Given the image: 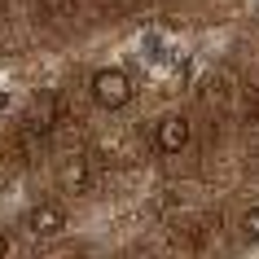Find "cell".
I'll list each match as a JSON object with an SVG mask.
<instances>
[{
  "mask_svg": "<svg viewBox=\"0 0 259 259\" xmlns=\"http://www.w3.org/2000/svg\"><path fill=\"white\" fill-rule=\"evenodd\" d=\"M83 167H88V163H83L79 154H75V158H66V171H62V176H66L70 189H83V185H88V171H83Z\"/></svg>",
  "mask_w": 259,
  "mask_h": 259,
  "instance_id": "277c9868",
  "label": "cell"
},
{
  "mask_svg": "<svg viewBox=\"0 0 259 259\" xmlns=\"http://www.w3.org/2000/svg\"><path fill=\"white\" fill-rule=\"evenodd\" d=\"M62 229H66V206L62 202H40L31 211V233L35 237H57Z\"/></svg>",
  "mask_w": 259,
  "mask_h": 259,
  "instance_id": "3957f363",
  "label": "cell"
},
{
  "mask_svg": "<svg viewBox=\"0 0 259 259\" xmlns=\"http://www.w3.org/2000/svg\"><path fill=\"white\" fill-rule=\"evenodd\" d=\"M93 97H97V106H106V110H123L132 101V79H127L123 70L106 66V70L93 75Z\"/></svg>",
  "mask_w": 259,
  "mask_h": 259,
  "instance_id": "6da1fadb",
  "label": "cell"
},
{
  "mask_svg": "<svg viewBox=\"0 0 259 259\" xmlns=\"http://www.w3.org/2000/svg\"><path fill=\"white\" fill-rule=\"evenodd\" d=\"M242 233L250 237V242H259V202H255V206H250V211L242 215Z\"/></svg>",
  "mask_w": 259,
  "mask_h": 259,
  "instance_id": "5b68a950",
  "label": "cell"
},
{
  "mask_svg": "<svg viewBox=\"0 0 259 259\" xmlns=\"http://www.w3.org/2000/svg\"><path fill=\"white\" fill-rule=\"evenodd\" d=\"M5 106H9V93H0V110H5Z\"/></svg>",
  "mask_w": 259,
  "mask_h": 259,
  "instance_id": "52a82bcc",
  "label": "cell"
},
{
  "mask_svg": "<svg viewBox=\"0 0 259 259\" xmlns=\"http://www.w3.org/2000/svg\"><path fill=\"white\" fill-rule=\"evenodd\" d=\"M154 145L163 154H180L189 145V119H185V114H167V119L158 123V132H154Z\"/></svg>",
  "mask_w": 259,
  "mask_h": 259,
  "instance_id": "7a4b0ae2",
  "label": "cell"
},
{
  "mask_svg": "<svg viewBox=\"0 0 259 259\" xmlns=\"http://www.w3.org/2000/svg\"><path fill=\"white\" fill-rule=\"evenodd\" d=\"M9 255V237H5V233H0V259Z\"/></svg>",
  "mask_w": 259,
  "mask_h": 259,
  "instance_id": "8992f818",
  "label": "cell"
}]
</instances>
